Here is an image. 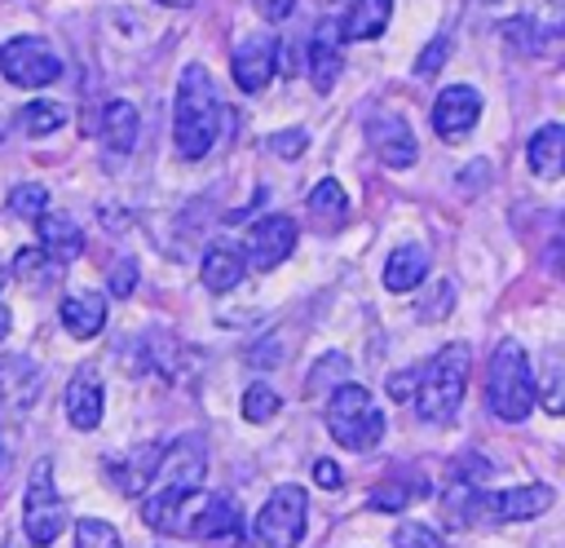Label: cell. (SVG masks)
<instances>
[{
    "mask_svg": "<svg viewBox=\"0 0 565 548\" xmlns=\"http://www.w3.org/2000/svg\"><path fill=\"white\" fill-rule=\"evenodd\" d=\"M243 530V513L230 495H185L168 521H163V535H190V539H230Z\"/></svg>",
    "mask_w": 565,
    "mask_h": 548,
    "instance_id": "8992f818",
    "label": "cell"
},
{
    "mask_svg": "<svg viewBox=\"0 0 565 548\" xmlns=\"http://www.w3.org/2000/svg\"><path fill=\"white\" fill-rule=\"evenodd\" d=\"M57 318H62V327H66L71 336L88 340V336H97L102 323H106V296H102V292H71V296H62Z\"/></svg>",
    "mask_w": 565,
    "mask_h": 548,
    "instance_id": "ffe728a7",
    "label": "cell"
},
{
    "mask_svg": "<svg viewBox=\"0 0 565 548\" xmlns=\"http://www.w3.org/2000/svg\"><path fill=\"white\" fill-rule=\"evenodd\" d=\"M137 128H141V115H137L132 102H124V97L119 102H106V110H102V159L110 168H119L132 155Z\"/></svg>",
    "mask_w": 565,
    "mask_h": 548,
    "instance_id": "2e32d148",
    "label": "cell"
},
{
    "mask_svg": "<svg viewBox=\"0 0 565 548\" xmlns=\"http://www.w3.org/2000/svg\"><path fill=\"white\" fill-rule=\"evenodd\" d=\"M49 265H53V261H49V256H44L40 247H22V252L13 256V274H18L22 283H40Z\"/></svg>",
    "mask_w": 565,
    "mask_h": 548,
    "instance_id": "836d02e7",
    "label": "cell"
},
{
    "mask_svg": "<svg viewBox=\"0 0 565 548\" xmlns=\"http://www.w3.org/2000/svg\"><path fill=\"white\" fill-rule=\"evenodd\" d=\"M366 141H371V150H375V159L384 168H411L415 155H419L415 133H411V124L402 115H384V110L371 115L366 119Z\"/></svg>",
    "mask_w": 565,
    "mask_h": 548,
    "instance_id": "9a60e30c",
    "label": "cell"
},
{
    "mask_svg": "<svg viewBox=\"0 0 565 548\" xmlns=\"http://www.w3.org/2000/svg\"><path fill=\"white\" fill-rule=\"evenodd\" d=\"M132 283H137V265H132V261H119V265H115V274H110L115 296H128V292H132Z\"/></svg>",
    "mask_w": 565,
    "mask_h": 548,
    "instance_id": "74e56055",
    "label": "cell"
},
{
    "mask_svg": "<svg viewBox=\"0 0 565 548\" xmlns=\"http://www.w3.org/2000/svg\"><path fill=\"white\" fill-rule=\"evenodd\" d=\"M256 9L269 18V22H282V18H291V9H296V0H256Z\"/></svg>",
    "mask_w": 565,
    "mask_h": 548,
    "instance_id": "60d3db41",
    "label": "cell"
},
{
    "mask_svg": "<svg viewBox=\"0 0 565 548\" xmlns=\"http://www.w3.org/2000/svg\"><path fill=\"white\" fill-rule=\"evenodd\" d=\"M35 225H40V252H44L53 265L79 261V252H84V230H79L66 212H40Z\"/></svg>",
    "mask_w": 565,
    "mask_h": 548,
    "instance_id": "ac0fdd59",
    "label": "cell"
},
{
    "mask_svg": "<svg viewBox=\"0 0 565 548\" xmlns=\"http://www.w3.org/2000/svg\"><path fill=\"white\" fill-rule=\"evenodd\" d=\"M340 380H349V358H344V354H322V358L313 362V371H309V384H305V389H309V393H318V389H327V384L335 389Z\"/></svg>",
    "mask_w": 565,
    "mask_h": 548,
    "instance_id": "4dcf8cb0",
    "label": "cell"
},
{
    "mask_svg": "<svg viewBox=\"0 0 565 548\" xmlns=\"http://www.w3.org/2000/svg\"><path fill=\"white\" fill-rule=\"evenodd\" d=\"M481 119V93L472 84H450L433 102V133L441 141H463Z\"/></svg>",
    "mask_w": 565,
    "mask_h": 548,
    "instance_id": "5bb4252c",
    "label": "cell"
},
{
    "mask_svg": "<svg viewBox=\"0 0 565 548\" xmlns=\"http://www.w3.org/2000/svg\"><path fill=\"white\" fill-rule=\"evenodd\" d=\"M446 53H450V44H446V35H437V40L415 57V75H433V71L446 62Z\"/></svg>",
    "mask_w": 565,
    "mask_h": 548,
    "instance_id": "d590c367",
    "label": "cell"
},
{
    "mask_svg": "<svg viewBox=\"0 0 565 548\" xmlns=\"http://www.w3.org/2000/svg\"><path fill=\"white\" fill-rule=\"evenodd\" d=\"M0 137H4V124H0Z\"/></svg>",
    "mask_w": 565,
    "mask_h": 548,
    "instance_id": "f6af8a7d",
    "label": "cell"
},
{
    "mask_svg": "<svg viewBox=\"0 0 565 548\" xmlns=\"http://www.w3.org/2000/svg\"><path fill=\"white\" fill-rule=\"evenodd\" d=\"M22 530H26V539H31L35 548L57 544L62 530H66V504H62V495H57V486H53V464H49V460H40V464L31 468V477H26Z\"/></svg>",
    "mask_w": 565,
    "mask_h": 548,
    "instance_id": "ba28073f",
    "label": "cell"
},
{
    "mask_svg": "<svg viewBox=\"0 0 565 548\" xmlns=\"http://www.w3.org/2000/svg\"><path fill=\"white\" fill-rule=\"evenodd\" d=\"M415 495H428V482H411V477H388L366 495L371 513H402Z\"/></svg>",
    "mask_w": 565,
    "mask_h": 548,
    "instance_id": "4316f807",
    "label": "cell"
},
{
    "mask_svg": "<svg viewBox=\"0 0 565 548\" xmlns=\"http://www.w3.org/2000/svg\"><path fill=\"white\" fill-rule=\"evenodd\" d=\"M424 274H428V247L424 243H402L384 261V287L388 292H411L424 283Z\"/></svg>",
    "mask_w": 565,
    "mask_h": 548,
    "instance_id": "cb8c5ba5",
    "label": "cell"
},
{
    "mask_svg": "<svg viewBox=\"0 0 565 548\" xmlns=\"http://www.w3.org/2000/svg\"><path fill=\"white\" fill-rule=\"evenodd\" d=\"M393 548H446L437 539V530H428L424 521H402L397 535H393Z\"/></svg>",
    "mask_w": 565,
    "mask_h": 548,
    "instance_id": "d6a6232c",
    "label": "cell"
},
{
    "mask_svg": "<svg viewBox=\"0 0 565 548\" xmlns=\"http://www.w3.org/2000/svg\"><path fill=\"white\" fill-rule=\"evenodd\" d=\"M305 526H309V495L291 482L278 486L256 513V539L265 548H296L305 539Z\"/></svg>",
    "mask_w": 565,
    "mask_h": 548,
    "instance_id": "9c48e42d",
    "label": "cell"
},
{
    "mask_svg": "<svg viewBox=\"0 0 565 548\" xmlns=\"http://www.w3.org/2000/svg\"><path fill=\"white\" fill-rule=\"evenodd\" d=\"M159 4H168V9H190L194 0H159Z\"/></svg>",
    "mask_w": 565,
    "mask_h": 548,
    "instance_id": "b9f144b4",
    "label": "cell"
},
{
    "mask_svg": "<svg viewBox=\"0 0 565 548\" xmlns=\"http://www.w3.org/2000/svg\"><path fill=\"white\" fill-rule=\"evenodd\" d=\"M278 71V40H269L265 31H252L234 44L230 53V75L243 93H260Z\"/></svg>",
    "mask_w": 565,
    "mask_h": 548,
    "instance_id": "4fadbf2b",
    "label": "cell"
},
{
    "mask_svg": "<svg viewBox=\"0 0 565 548\" xmlns=\"http://www.w3.org/2000/svg\"><path fill=\"white\" fill-rule=\"evenodd\" d=\"M305 146H309V137L300 128H282V133L265 137V150H274L278 159H296V155H305Z\"/></svg>",
    "mask_w": 565,
    "mask_h": 548,
    "instance_id": "e575fe53",
    "label": "cell"
},
{
    "mask_svg": "<svg viewBox=\"0 0 565 548\" xmlns=\"http://www.w3.org/2000/svg\"><path fill=\"white\" fill-rule=\"evenodd\" d=\"M450 301H455V287H450V283H437V287H433V305L419 309V314H424V318H441V314L450 309Z\"/></svg>",
    "mask_w": 565,
    "mask_h": 548,
    "instance_id": "f35d334b",
    "label": "cell"
},
{
    "mask_svg": "<svg viewBox=\"0 0 565 548\" xmlns=\"http://www.w3.org/2000/svg\"><path fill=\"white\" fill-rule=\"evenodd\" d=\"M309 217H313V225L322 234H335L349 221V190L335 177L313 181V190H309Z\"/></svg>",
    "mask_w": 565,
    "mask_h": 548,
    "instance_id": "603a6c76",
    "label": "cell"
},
{
    "mask_svg": "<svg viewBox=\"0 0 565 548\" xmlns=\"http://www.w3.org/2000/svg\"><path fill=\"white\" fill-rule=\"evenodd\" d=\"M556 499V491L547 482H530V486H512V491H477V517L472 521H530L539 513H547Z\"/></svg>",
    "mask_w": 565,
    "mask_h": 548,
    "instance_id": "8fae6325",
    "label": "cell"
},
{
    "mask_svg": "<svg viewBox=\"0 0 565 548\" xmlns=\"http://www.w3.org/2000/svg\"><path fill=\"white\" fill-rule=\"evenodd\" d=\"M388 18H393V0H349V9L335 22V35H340V44L375 40V35H384Z\"/></svg>",
    "mask_w": 565,
    "mask_h": 548,
    "instance_id": "d6986e66",
    "label": "cell"
},
{
    "mask_svg": "<svg viewBox=\"0 0 565 548\" xmlns=\"http://www.w3.org/2000/svg\"><path fill=\"white\" fill-rule=\"evenodd\" d=\"M154 460H159V446H137L128 460H115V464H110V473H115L119 491L141 495V491H146V482H150V473H154Z\"/></svg>",
    "mask_w": 565,
    "mask_h": 548,
    "instance_id": "484cf974",
    "label": "cell"
},
{
    "mask_svg": "<svg viewBox=\"0 0 565 548\" xmlns=\"http://www.w3.org/2000/svg\"><path fill=\"white\" fill-rule=\"evenodd\" d=\"M468 345L450 340L441 345L424 367H419V380H415V415L428 420V424H450L459 415V402H463V389H468Z\"/></svg>",
    "mask_w": 565,
    "mask_h": 548,
    "instance_id": "3957f363",
    "label": "cell"
},
{
    "mask_svg": "<svg viewBox=\"0 0 565 548\" xmlns=\"http://www.w3.org/2000/svg\"><path fill=\"white\" fill-rule=\"evenodd\" d=\"M486 398H490V411L508 424H521L534 407V371H530V354L521 349L516 336H503L490 354V367H486Z\"/></svg>",
    "mask_w": 565,
    "mask_h": 548,
    "instance_id": "5b68a950",
    "label": "cell"
},
{
    "mask_svg": "<svg viewBox=\"0 0 565 548\" xmlns=\"http://www.w3.org/2000/svg\"><path fill=\"white\" fill-rule=\"evenodd\" d=\"M203 473H207V446H203L199 433H185V438L159 446L154 473H150L146 491L137 495V499H141V521L154 526V530H163L168 513H172L185 495H194V491L203 486Z\"/></svg>",
    "mask_w": 565,
    "mask_h": 548,
    "instance_id": "6da1fadb",
    "label": "cell"
},
{
    "mask_svg": "<svg viewBox=\"0 0 565 548\" xmlns=\"http://www.w3.org/2000/svg\"><path fill=\"white\" fill-rule=\"evenodd\" d=\"M221 119H225V106L216 97V84H212V71L203 62H190L177 80V102H172V146L181 159H203L216 137H221Z\"/></svg>",
    "mask_w": 565,
    "mask_h": 548,
    "instance_id": "7a4b0ae2",
    "label": "cell"
},
{
    "mask_svg": "<svg viewBox=\"0 0 565 548\" xmlns=\"http://www.w3.org/2000/svg\"><path fill=\"white\" fill-rule=\"evenodd\" d=\"M0 287H4V270H0Z\"/></svg>",
    "mask_w": 565,
    "mask_h": 548,
    "instance_id": "ee69618b",
    "label": "cell"
},
{
    "mask_svg": "<svg viewBox=\"0 0 565 548\" xmlns=\"http://www.w3.org/2000/svg\"><path fill=\"white\" fill-rule=\"evenodd\" d=\"M66 119H71V110H66L62 102H31V106L18 110V128H22L26 137H49V133H57Z\"/></svg>",
    "mask_w": 565,
    "mask_h": 548,
    "instance_id": "83f0119b",
    "label": "cell"
},
{
    "mask_svg": "<svg viewBox=\"0 0 565 548\" xmlns=\"http://www.w3.org/2000/svg\"><path fill=\"white\" fill-rule=\"evenodd\" d=\"M75 548H124L119 544V530L97 521V517H79L75 521Z\"/></svg>",
    "mask_w": 565,
    "mask_h": 548,
    "instance_id": "1f68e13d",
    "label": "cell"
},
{
    "mask_svg": "<svg viewBox=\"0 0 565 548\" xmlns=\"http://www.w3.org/2000/svg\"><path fill=\"white\" fill-rule=\"evenodd\" d=\"M340 66H344V57H340L335 22H322V27L313 31V40H309V80H313V88L327 93V88L340 80Z\"/></svg>",
    "mask_w": 565,
    "mask_h": 548,
    "instance_id": "44dd1931",
    "label": "cell"
},
{
    "mask_svg": "<svg viewBox=\"0 0 565 548\" xmlns=\"http://www.w3.org/2000/svg\"><path fill=\"white\" fill-rule=\"evenodd\" d=\"M9 212L22 217V221H35L40 212H49V190L35 186V181H22L9 190Z\"/></svg>",
    "mask_w": 565,
    "mask_h": 548,
    "instance_id": "f546056e",
    "label": "cell"
},
{
    "mask_svg": "<svg viewBox=\"0 0 565 548\" xmlns=\"http://www.w3.org/2000/svg\"><path fill=\"white\" fill-rule=\"evenodd\" d=\"M9 331V309H0V336Z\"/></svg>",
    "mask_w": 565,
    "mask_h": 548,
    "instance_id": "7bdbcfd3",
    "label": "cell"
},
{
    "mask_svg": "<svg viewBox=\"0 0 565 548\" xmlns=\"http://www.w3.org/2000/svg\"><path fill=\"white\" fill-rule=\"evenodd\" d=\"M291 247H296V221L291 217H260L243 234V265L274 270L291 256Z\"/></svg>",
    "mask_w": 565,
    "mask_h": 548,
    "instance_id": "7c38bea8",
    "label": "cell"
},
{
    "mask_svg": "<svg viewBox=\"0 0 565 548\" xmlns=\"http://www.w3.org/2000/svg\"><path fill=\"white\" fill-rule=\"evenodd\" d=\"M313 482L327 486V491H340L344 486V473H340L335 460H313Z\"/></svg>",
    "mask_w": 565,
    "mask_h": 548,
    "instance_id": "8d00e7d4",
    "label": "cell"
},
{
    "mask_svg": "<svg viewBox=\"0 0 565 548\" xmlns=\"http://www.w3.org/2000/svg\"><path fill=\"white\" fill-rule=\"evenodd\" d=\"M243 256L238 252H230V247H207L203 252V265H199V278H203V287L212 292V296H221V292H234L238 283H243Z\"/></svg>",
    "mask_w": 565,
    "mask_h": 548,
    "instance_id": "d4e9b609",
    "label": "cell"
},
{
    "mask_svg": "<svg viewBox=\"0 0 565 548\" xmlns=\"http://www.w3.org/2000/svg\"><path fill=\"white\" fill-rule=\"evenodd\" d=\"M35 393H40V371L26 358H4L0 362V473L13 460V442Z\"/></svg>",
    "mask_w": 565,
    "mask_h": 548,
    "instance_id": "52a82bcc",
    "label": "cell"
},
{
    "mask_svg": "<svg viewBox=\"0 0 565 548\" xmlns=\"http://www.w3.org/2000/svg\"><path fill=\"white\" fill-rule=\"evenodd\" d=\"M415 380H419V367H415V371H402V376H393V380H388V393H393V398H402V402H411V393H415Z\"/></svg>",
    "mask_w": 565,
    "mask_h": 548,
    "instance_id": "ab89813d",
    "label": "cell"
},
{
    "mask_svg": "<svg viewBox=\"0 0 565 548\" xmlns=\"http://www.w3.org/2000/svg\"><path fill=\"white\" fill-rule=\"evenodd\" d=\"M102 407H106V393H102V376L97 367H75V376L66 380V420L75 429H97L102 424Z\"/></svg>",
    "mask_w": 565,
    "mask_h": 548,
    "instance_id": "e0dca14e",
    "label": "cell"
},
{
    "mask_svg": "<svg viewBox=\"0 0 565 548\" xmlns=\"http://www.w3.org/2000/svg\"><path fill=\"white\" fill-rule=\"evenodd\" d=\"M278 411H282V398L269 384H247V393H243V420L247 424H269Z\"/></svg>",
    "mask_w": 565,
    "mask_h": 548,
    "instance_id": "f1b7e54d",
    "label": "cell"
},
{
    "mask_svg": "<svg viewBox=\"0 0 565 548\" xmlns=\"http://www.w3.org/2000/svg\"><path fill=\"white\" fill-rule=\"evenodd\" d=\"M322 420H327V433L344 446V451H375L380 438H384V411L380 402L371 398L366 384L358 380H340L331 393H327V407H322Z\"/></svg>",
    "mask_w": 565,
    "mask_h": 548,
    "instance_id": "277c9868",
    "label": "cell"
},
{
    "mask_svg": "<svg viewBox=\"0 0 565 548\" xmlns=\"http://www.w3.org/2000/svg\"><path fill=\"white\" fill-rule=\"evenodd\" d=\"M0 75L18 88H44L62 75V57L35 35H13L0 49Z\"/></svg>",
    "mask_w": 565,
    "mask_h": 548,
    "instance_id": "30bf717a",
    "label": "cell"
},
{
    "mask_svg": "<svg viewBox=\"0 0 565 548\" xmlns=\"http://www.w3.org/2000/svg\"><path fill=\"white\" fill-rule=\"evenodd\" d=\"M525 159H530V172L543 177V181H556L565 172V128L561 124H543L530 146H525Z\"/></svg>",
    "mask_w": 565,
    "mask_h": 548,
    "instance_id": "7402d4cb",
    "label": "cell"
},
{
    "mask_svg": "<svg viewBox=\"0 0 565 548\" xmlns=\"http://www.w3.org/2000/svg\"><path fill=\"white\" fill-rule=\"evenodd\" d=\"M4 548H18V544H4Z\"/></svg>",
    "mask_w": 565,
    "mask_h": 548,
    "instance_id": "bcb514c9",
    "label": "cell"
}]
</instances>
